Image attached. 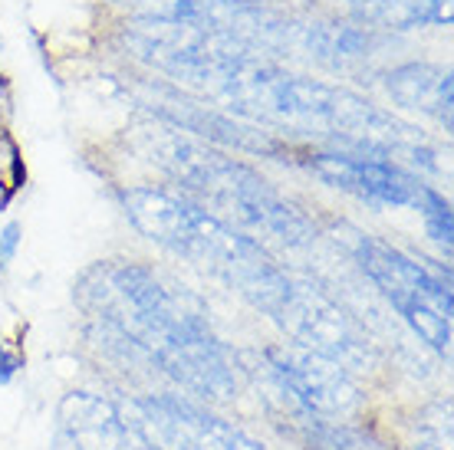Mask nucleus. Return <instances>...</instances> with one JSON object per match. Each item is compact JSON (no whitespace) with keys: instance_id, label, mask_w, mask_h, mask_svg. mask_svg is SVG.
<instances>
[{"instance_id":"f257e3e1","label":"nucleus","mask_w":454,"mask_h":450,"mask_svg":"<svg viewBox=\"0 0 454 450\" xmlns=\"http://www.w3.org/2000/svg\"><path fill=\"white\" fill-rule=\"evenodd\" d=\"M80 303L148 352L168 375L207 398H231L238 382L201 306L132 263H99L80 283Z\"/></svg>"},{"instance_id":"f03ea898","label":"nucleus","mask_w":454,"mask_h":450,"mask_svg":"<svg viewBox=\"0 0 454 450\" xmlns=\"http://www.w3.org/2000/svg\"><path fill=\"white\" fill-rule=\"evenodd\" d=\"M122 204L129 221L152 244L192 260L194 267L238 286L263 313H273L284 299L290 276L277 270L270 257L250 237L238 234L234 227L207 214L205 207L159 188H132L122 194Z\"/></svg>"},{"instance_id":"7ed1b4c3","label":"nucleus","mask_w":454,"mask_h":450,"mask_svg":"<svg viewBox=\"0 0 454 450\" xmlns=\"http://www.w3.org/2000/svg\"><path fill=\"white\" fill-rule=\"evenodd\" d=\"M161 165L192 191H201L215 204L234 211L244 224L261 230V234L277 237L284 244H296V247L313 240V227L307 217L300 214L294 204L277 198L267 188V181L257 178L254 171L238 165V161L207 155V151L192 145H175L161 158Z\"/></svg>"},{"instance_id":"20e7f679","label":"nucleus","mask_w":454,"mask_h":450,"mask_svg":"<svg viewBox=\"0 0 454 450\" xmlns=\"http://www.w3.org/2000/svg\"><path fill=\"white\" fill-rule=\"evenodd\" d=\"M119 415L132 438L145 440L152 450H263L244 431L178 398L129 401Z\"/></svg>"},{"instance_id":"39448f33","label":"nucleus","mask_w":454,"mask_h":450,"mask_svg":"<svg viewBox=\"0 0 454 450\" xmlns=\"http://www.w3.org/2000/svg\"><path fill=\"white\" fill-rule=\"evenodd\" d=\"M270 315L300 342V349L326 355L340 361L342 369H365L372 361V349L365 342L363 329L309 283L290 280L284 299Z\"/></svg>"},{"instance_id":"423d86ee","label":"nucleus","mask_w":454,"mask_h":450,"mask_svg":"<svg viewBox=\"0 0 454 450\" xmlns=\"http://www.w3.org/2000/svg\"><path fill=\"white\" fill-rule=\"evenodd\" d=\"M267 361L309 415L342 417L359 405V388L340 361L309 349H273L267 352Z\"/></svg>"},{"instance_id":"0eeeda50","label":"nucleus","mask_w":454,"mask_h":450,"mask_svg":"<svg viewBox=\"0 0 454 450\" xmlns=\"http://www.w3.org/2000/svg\"><path fill=\"white\" fill-rule=\"evenodd\" d=\"M309 171L323 178L326 184L349 191L369 204H392V207H419L421 184L409 178L405 171L386 161V158L372 155H313L309 158Z\"/></svg>"},{"instance_id":"6e6552de","label":"nucleus","mask_w":454,"mask_h":450,"mask_svg":"<svg viewBox=\"0 0 454 450\" xmlns=\"http://www.w3.org/2000/svg\"><path fill=\"white\" fill-rule=\"evenodd\" d=\"M352 250H356V257L363 263V270L379 283V290L388 296L392 306L402 303V299H425L428 306H434L438 313H444L451 319V290H448V280L434 276L425 263L405 257L402 250H392L363 234L356 237Z\"/></svg>"},{"instance_id":"1a4fd4ad","label":"nucleus","mask_w":454,"mask_h":450,"mask_svg":"<svg viewBox=\"0 0 454 450\" xmlns=\"http://www.w3.org/2000/svg\"><path fill=\"white\" fill-rule=\"evenodd\" d=\"M59 421L76 450H132V431L125 428L119 407L99 394L73 392L59 401Z\"/></svg>"},{"instance_id":"9d476101","label":"nucleus","mask_w":454,"mask_h":450,"mask_svg":"<svg viewBox=\"0 0 454 450\" xmlns=\"http://www.w3.org/2000/svg\"><path fill=\"white\" fill-rule=\"evenodd\" d=\"M388 92L398 105L434 115L451 128V73L428 63H405L388 73Z\"/></svg>"},{"instance_id":"9b49d317","label":"nucleus","mask_w":454,"mask_h":450,"mask_svg":"<svg viewBox=\"0 0 454 450\" xmlns=\"http://www.w3.org/2000/svg\"><path fill=\"white\" fill-rule=\"evenodd\" d=\"M365 13L392 23H451V0H356Z\"/></svg>"},{"instance_id":"f8f14e48","label":"nucleus","mask_w":454,"mask_h":450,"mask_svg":"<svg viewBox=\"0 0 454 450\" xmlns=\"http://www.w3.org/2000/svg\"><path fill=\"white\" fill-rule=\"evenodd\" d=\"M303 450H386L375 438L352 431L346 424H326V421H303Z\"/></svg>"},{"instance_id":"ddd939ff","label":"nucleus","mask_w":454,"mask_h":450,"mask_svg":"<svg viewBox=\"0 0 454 450\" xmlns=\"http://www.w3.org/2000/svg\"><path fill=\"white\" fill-rule=\"evenodd\" d=\"M415 447L451 450V401L428 405L415 417Z\"/></svg>"},{"instance_id":"4468645a","label":"nucleus","mask_w":454,"mask_h":450,"mask_svg":"<svg viewBox=\"0 0 454 450\" xmlns=\"http://www.w3.org/2000/svg\"><path fill=\"white\" fill-rule=\"evenodd\" d=\"M419 211H421V217H425L428 237H432L434 244H444V247H451V204L444 201L442 194H434V191H428V188H421Z\"/></svg>"},{"instance_id":"2eb2a0df","label":"nucleus","mask_w":454,"mask_h":450,"mask_svg":"<svg viewBox=\"0 0 454 450\" xmlns=\"http://www.w3.org/2000/svg\"><path fill=\"white\" fill-rule=\"evenodd\" d=\"M20 247V224H7L0 230V260H13Z\"/></svg>"},{"instance_id":"dca6fc26","label":"nucleus","mask_w":454,"mask_h":450,"mask_svg":"<svg viewBox=\"0 0 454 450\" xmlns=\"http://www.w3.org/2000/svg\"><path fill=\"white\" fill-rule=\"evenodd\" d=\"M17 369H20V359H13V355H0V384L11 382Z\"/></svg>"},{"instance_id":"f3484780","label":"nucleus","mask_w":454,"mask_h":450,"mask_svg":"<svg viewBox=\"0 0 454 450\" xmlns=\"http://www.w3.org/2000/svg\"><path fill=\"white\" fill-rule=\"evenodd\" d=\"M0 355H4V345H0Z\"/></svg>"}]
</instances>
